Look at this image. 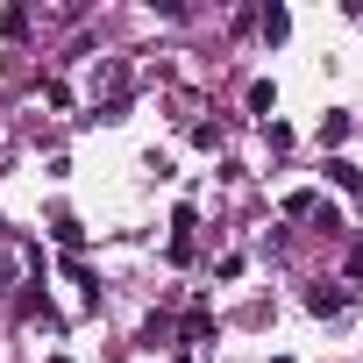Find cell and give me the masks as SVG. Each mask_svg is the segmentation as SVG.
<instances>
[{
	"instance_id": "cell-4",
	"label": "cell",
	"mask_w": 363,
	"mask_h": 363,
	"mask_svg": "<svg viewBox=\"0 0 363 363\" xmlns=\"http://www.w3.org/2000/svg\"><path fill=\"white\" fill-rule=\"evenodd\" d=\"M285 214H292V221H306V214H320V193H292V200H285Z\"/></svg>"
},
{
	"instance_id": "cell-1",
	"label": "cell",
	"mask_w": 363,
	"mask_h": 363,
	"mask_svg": "<svg viewBox=\"0 0 363 363\" xmlns=\"http://www.w3.org/2000/svg\"><path fill=\"white\" fill-rule=\"evenodd\" d=\"M50 235H57V242H65V250H79V242H86V228H79V221H72V214H65V207H57V214H50Z\"/></svg>"
},
{
	"instance_id": "cell-3",
	"label": "cell",
	"mask_w": 363,
	"mask_h": 363,
	"mask_svg": "<svg viewBox=\"0 0 363 363\" xmlns=\"http://www.w3.org/2000/svg\"><path fill=\"white\" fill-rule=\"evenodd\" d=\"M328 178H335L342 193H363V171H356V164H328Z\"/></svg>"
},
{
	"instance_id": "cell-2",
	"label": "cell",
	"mask_w": 363,
	"mask_h": 363,
	"mask_svg": "<svg viewBox=\"0 0 363 363\" xmlns=\"http://www.w3.org/2000/svg\"><path fill=\"white\" fill-rule=\"evenodd\" d=\"M306 306H313V313H342V306H349V299H342V292H335V285H313V292H306Z\"/></svg>"
},
{
	"instance_id": "cell-5",
	"label": "cell",
	"mask_w": 363,
	"mask_h": 363,
	"mask_svg": "<svg viewBox=\"0 0 363 363\" xmlns=\"http://www.w3.org/2000/svg\"><path fill=\"white\" fill-rule=\"evenodd\" d=\"M171 363H193V356H171Z\"/></svg>"
}]
</instances>
